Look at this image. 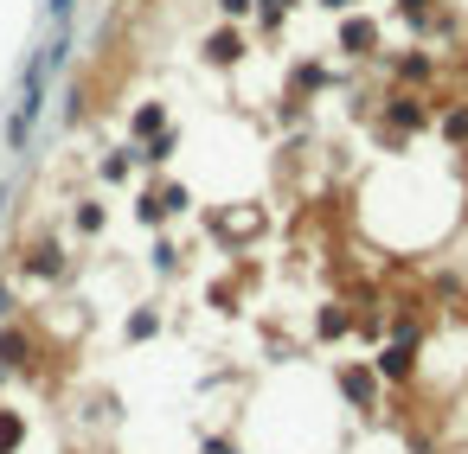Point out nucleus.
<instances>
[{
  "mask_svg": "<svg viewBox=\"0 0 468 454\" xmlns=\"http://www.w3.org/2000/svg\"><path fill=\"white\" fill-rule=\"evenodd\" d=\"M14 441H20V422H14V416H0V448H14Z\"/></svg>",
  "mask_w": 468,
  "mask_h": 454,
  "instance_id": "1",
  "label": "nucleus"
}]
</instances>
